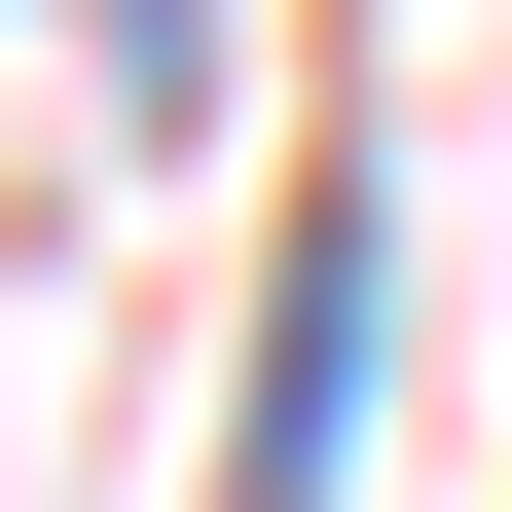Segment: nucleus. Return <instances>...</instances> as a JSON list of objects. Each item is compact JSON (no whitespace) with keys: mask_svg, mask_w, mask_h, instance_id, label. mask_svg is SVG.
<instances>
[{"mask_svg":"<svg viewBox=\"0 0 512 512\" xmlns=\"http://www.w3.org/2000/svg\"><path fill=\"white\" fill-rule=\"evenodd\" d=\"M366 330H403V183H293V256H256V403H220V512H330V439H366Z\"/></svg>","mask_w":512,"mask_h":512,"instance_id":"obj_1","label":"nucleus"},{"mask_svg":"<svg viewBox=\"0 0 512 512\" xmlns=\"http://www.w3.org/2000/svg\"><path fill=\"white\" fill-rule=\"evenodd\" d=\"M110 37H147V74H183V0H110Z\"/></svg>","mask_w":512,"mask_h":512,"instance_id":"obj_2","label":"nucleus"}]
</instances>
